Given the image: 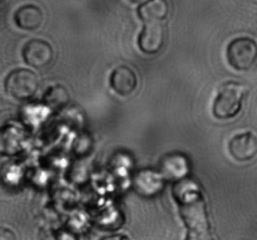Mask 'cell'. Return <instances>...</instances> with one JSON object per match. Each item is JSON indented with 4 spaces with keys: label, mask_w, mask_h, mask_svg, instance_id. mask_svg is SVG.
<instances>
[{
    "label": "cell",
    "mask_w": 257,
    "mask_h": 240,
    "mask_svg": "<svg viewBox=\"0 0 257 240\" xmlns=\"http://www.w3.org/2000/svg\"><path fill=\"white\" fill-rule=\"evenodd\" d=\"M183 191L180 198V211L188 229V239L208 238L210 223L202 196L197 191H191V189Z\"/></svg>",
    "instance_id": "cell-1"
},
{
    "label": "cell",
    "mask_w": 257,
    "mask_h": 240,
    "mask_svg": "<svg viewBox=\"0 0 257 240\" xmlns=\"http://www.w3.org/2000/svg\"><path fill=\"white\" fill-rule=\"evenodd\" d=\"M248 92L245 85L238 82H227L220 88L213 102V116L218 120H228L238 115L242 108L243 100Z\"/></svg>",
    "instance_id": "cell-2"
},
{
    "label": "cell",
    "mask_w": 257,
    "mask_h": 240,
    "mask_svg": "<svg viewBox=\"0 0 257 240\" xmlns=\"http://www.w3.org/2000/svg\"><path fill=\"white\" fill-rule=\"evenodd\" d=\"M8 95L17 100H29L35 95L39 87V79L37 74L30 70L19 68L8 74L4 83Z\"/></svg>",
    "instance_id": "cell-3"
},
{
    "label": "cell",
    "mask_w": 257,
    "mask_h": 240,
    "mask_svg": "<svg viewBox=\"0 0 257 240\" xmlns=\"http://www.w3.org/2000/svg\"><path fill=\"white\" fill-rule=\"evenodd\" d=\"M228 63L236 70H248L257 60V44L247 37L236 38L227 47Z\"/></svg>",
    "instance_id": "cell-4"
},
{
    "label": "cell",
    "mask_w": 257,
    "mask_h": 240,
    "mask_svg": "<svg viewBox=\"0 0 257 240\" xmlns=\"http://www.w3.org/2000/svg\"><path fill=\"white\" fill-rule=\"evenodd\" d=\"M23 59L34 68L48 67L53 62V48L45 40L32 39L23 48Z\"/></svg>",
    "instance_id": "cell-5"
},
{
    "label": "cell",
    "mask_w": 257,
    "mask_h": 240,
    "mask_svg": "<svg viewBox=\"0 0 257 240\" xmlns=\"http://www.w3.org/2000/svg\"><path fill=\"white\" fill-rule=\"evenodd\" d=\"M165 44V28L161 23H146L138 37V45L146 54H156Z\"/></svg>",
    "instance_id": "cell-6"
},
{
    "label": "cell",
    "mask_w": 257,
    "mask_h": 240,
    "mask_svg": "<svg viewBox=\"0 0 257 240\" xmlns=\"http://www.w3.org/2000/svg\"><path fill=\"white\" fill-rule=\"evenodd\" d=\"M230 153L236 161L247 163L257 156V136L252 132L236 135L230 141Z\"/></svg>",
    "instance_id": "cell-7"
},
{
    "label": "cell",
    "mask_w": 257,
    "mask_h": 240,
    "mask_svg": "<svg viewBox=\"0 0 257 240\" xmlns=\"http://www.w3.org/2000/svg\"><path fill=\"white\" fill-rule=\"evenodd\" d=\"M112 90L120 96H128L137 88V75L127 65L117 67L109 78Z\"/></svg>",
    "instance_id": "cell-8"
},
{
    "label": "cell",
    "mask_w": 257,
    "mask_h": 240,
    "mask_svg": "<svg viewBox=\"0 0 257 240\" xmlns=\"http://www.w3.org/2000/svg\"><path fill=\"white\" fill-rule=\"evenodd\" d=\"M43 12L37 5L27 4L20 7L14 14V22L23 30H37L43 24Z\"/></svg>",
    "instance_id": "cell-9"
},
{
    "label": "cell",
    "mask_w": 257,
    "mask_h": 240,
    "mask_svg": "<svg viewBox=\"0 0 257 240\" xmlns=\"http://www.w3.org/2000/svg\"><path fill=\"white\" fill-rule=\"evenodd\" d=\"M135 188L141 195L151 196L156 195L163 188L162 174H157L155 171L143 170L136 175Z\"/></svg>",
    "instance_id": "cell-10"
},
{
    "label": "cell",
    "mask_w": 257,
    "mask_h": 240,
    "mask_svg": "<svg viewBox=\"0 0 257 240\" xmlns=\"http://www.w3.org/2000/svg\"><path fill=\"white\" fill-rule=\"evenodd\" d=\"M168 15L167 0H147L138 8V17L143 23H161Z\"/></svg>",
    "instance_id": "cell-11"
},
{
    "label": "cell",
    "mask_w": 257,
    "mask_h": 240,
    "mask_svg": "<svg viewBox=\"0 0 257 240\" xmlns=\"http://www.w3.org/2000/svg\"><path fill=\"white\" fill-rule=\"evenodd\" d=\"M161 174L167 179L181 178L187 171V161L183 156L170 155L162 160L160 165Z\"/></svg>",
    "instance_id": "cell-12"
},
{
    "label": "cell",
    "mask_w": 257,
    "mask_h": 240,
    "mask_svg": "<svg viewBox=\"0 0 257 240\" xmlns=\"http://www.w3.org/2000/svg\"><path fill=\"white\" fill-rule=\"evenodd\" d=\"M70 101V95L68 90L63 86H53V87L48 88V91L44 95V102L52 110H60L68 105Z\"/></svg>",
    "instance_id": "cell-13"
},
{
    "label": "cell",
    "mask_w": 257,
    "mask_h": 240,
    "mask_svg": "<svg viewBox=\"0 0 257 240\" xmlns=\"http://www.w3.org/2000/svg\"><path fill=\"white\" fill-rule=\"evenodd\" d=\"M131 3H133V4H143V3H146L147 0H130Z\"/></svg>",
    "instance_id": "cell-14"
},
{
    "label": "cell",
    "mask_w": 257,
    "mask_h": 240,
    "mask_svg": "<svg viewBox=\"0 0 257 240\" xmlns=\"http://www.w3.org/2000/svg\"><path fill=\"white\" fill-rule=\"evenodd\" d=\"M5 3H7V2H5V0H2V7H4Z\"/></svg>",
    "instance_id": "cell-15"
}]
</instances>
